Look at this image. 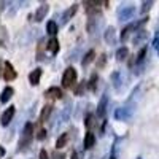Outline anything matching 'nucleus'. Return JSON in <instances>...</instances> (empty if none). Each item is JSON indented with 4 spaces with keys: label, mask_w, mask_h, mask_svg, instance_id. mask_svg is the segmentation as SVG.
Instances as JSON below:
<instances>
[{
    "label": "nucleus",
    "mask_w": 159,
    "mask_h": 159,
    "mask_svg": "<svg viewBox=\"0 0 159 159\" xmlns=\"http://www.w3.org/2000/svg\"><path fill=\"white\" fill-rule=\"evenodd\" d=\"M32 134H34V124L29 121L22 129V135H21V140L18 143V151H24L32 143Z\"/></svg>",
    "instance_id": "obj_1"
},
{
    "label": "nucleus",
    "mask_w": 159,
    "mask_h": 159,
    "mask_svg": "<svg viewBox=\"0 0 159 159\" xmlns=\"http://www.w3.org/2000/svg\"><path fill=\"white\" fill-rule=\"evenodd\" d=\"M132 100H134V99L130 97L124 107L118 108L115 111V118L118 119V121H129V118L132 116V113H134V107H135V105H132Z\"/></svg>",
    "instance_id": "obj_2"
},
{
    "label": "nucleus",
    "mask_w": 159,
    "mask_h": 159,
    "mask_svg": "<svg viewBox=\"0 0 159 159\" xmlns=\"http://www.w3.org/2000/svg\"><path fill=\"white\" fill-rule=\"evenodd\" d=\"M75 83H76V70L73 67H67L62 75V86L65 89H70L75 86Z\"/></svg>",
    "instance_id": "obj_3"
},
{
    "label": "nucleus",
    "mask_w": 159,
    "mask_h": 159,
    "mask_svg": "<svg viewBox=\"0 0 159 159\" xmlns=\"http://www.w3.org/2000/svg\"><path fill=\"white\" fill-rule=\"evenodd\" d=\"M135 15V7L134 5H119L118 8V21H130Z\"/></svg>",
    "instance_id": "obj_4"
},
{
    "label": "nucleus",
    "mask_w": 159,
    "mask_h": 159,
    "mask_svg": "<svg viewBox=\"0 0 159 159\" xmlns=\"http://www.w3.org/2000/svg\"><path fill=\"white\" fill-rule=\"evenodd\" d=\"M148 21V18H143L142 21H139V22H132V24H129L127 27H124L123 30H121V35H119V40H121V42H126L127 40V37H129V34L134 30V32H137L139 29H140V25L142 24H145Z\"/></svg>",
    "instance_id": "obj_5"
},
{
    "label": "nucleus",
    "mask_w": 159,
    "mask_h": 159,
    "mask_svg": "<svg viewBox=\"0 0 159 159\" xmlns=\"http://www.w3.org/2000/svg\"><path fill=\"white\" fill-rule=\"evenodd\" d=\"M100 25H102V16H92L88 19V24H86V30L89 35H94L100 30Z\"/></svg>",
    "instance_id": "obj_6"
},
{
    "label": "nucleus",
    "mask_w": 159,
    "mask_h": 159,
    "mask_svg": "<svg viewBox=\"0 0 159 159\" xmlns=\"http://www.w3.org/2000/svg\"><path fill=\"white\" fill-rule=\"evenodd\" d=\"M2 78L5 80L7 83H10V81H13V80H16L18 78V73H16V70H15V67L8 62V61H5L3 62V70H2Z\"/></svg>",
    "instance_id": "obj_7"
},
{
    "label": "nucleus",
    "mask_w": 159,
    "mask_h": 159,
    "mask_svg": "<svg viewBox=\"0 0 159 159\" xmlns=\"http://www.w3.org/2000/svg\"><path fill=\"white\" fill-rule=\"evenodd\" d=\"M48 13H49V5H48V3H42V5L37 8V11L34 13V16H32V15L29 16V19H34V21L40 22V21H43V19L46 18Z\"/></svg>",
    "instance_id": "obj_8"
},
{
    "label": "nucleus",
    "mask_w": 159,
    "mask_h": 159,
    "mask_svg": "<svg viewBox=\"0 0 159 159\" xmlns=\"http://www.w3.org/2000/svg\"><path fill=\"white\" fill-rule=\"evenodd\" d=\"M107 105H108V92H103L102 99L99 100L97 110H96V116L97 118H103L105 113H107Z\"/></svg>",
    "instance_id": "obj_9"
},
{
    "label": "nucleus",
    "mask_w": 159,
    "mask_h": 159,
    "mask_svg": "<svg viewBox=\"0 0 159 159\" xmlns=\"http://www.w3.org/2000/svg\"><path fill=\"white\" fill-rule=\"evenodd\" d=\"M15 113H16V107H15V105H10V107L2 113L0 123H2V126H3V127H7V126L11 123V119H13V116H15Z\"/></svg>",
    "instance_id": "obj_10"
},
{
    "label": "nucleus",
    "mask_w": 159,
    "mask_h": 159,
    "mask_svg": "<svg viewBox=\"0 0 159 159\" xmlns=\"http://www.w3.org/2000/svg\"><path fill=\"white\" fill-rule=\"evenodd\" d=\"M103 40H105V43L110 45V46L116 45V29L113 27V25H108V27L105 29V32H103Z\"/></svg>",
    "instance_id": "obj_11"
},
{
    "label": "nucleus",
    "mask_w": 159,
    "mask_h": 159,
    "mask_svg": "<svg viewBox=\"0 0 159 159\" xmlns=\"http://www.w3.org/2000/svg\"><path fill=\"white\" fill-rule=\"evenodd\" d=\"M70 113H72V105H67V107H65L61 113H59V123L54 126V129H59L62 124H65L69 121V118H70Z\"/></svg>",
    "instance_id": "obj_12"
},
{
    "label": "nucleus",
    "mask_w": 159,
    "mask_h": 159,
    "mask_svg": "<svg viewBox=\"0 0 159 159\" xmlns=\"http://www.w3.org/2000/svg\"><path fill=\"white\" fill-rule=\"evenodd\" d=\"M76 10H78V5H76V3H75V5H72L70 8L65 10V11L62 13V15H61V24H62V25H64V24H67V22L73 18V15L76 13Z\"/></svg>",
    "instance_id": "obj_13"
},
{
    "label": "nucleus",
    "mask_w": 159,
    "mask_h": 159,
    "mask_svg": "<svg viewBox=\"0 0 159 159\" xmlns=\"http://www.w3.org/2000/svg\"><path fill=\"white\" fill-rule=\"evenodd\" d=\"M45 97L46 99H51V100H56V99H61L62 97V91L57 88V86H51L45 91Z\"/></svg>",
    "instance_id": "obj_14"
},
{
    "label": "nucleus",
    "mask_w": 159,
    "mask_h": 159,
    "mask_svg": "<svg viewBox=\"0 0 159 159\" xmlns=\"http://www.w3.org/2000/svg\"><path fill=\"white\" fill-rule=\"evenodd\" d=\"M42 73H43V70L40 69V67L35 69V70H32L29 73V83H30V86H38L40 78H42Z\"/></svg>",
    "instance_id": "obj_15"
},
{
    "label": "nucleus",
    "mask_w": 159,
    "mask_h": 159,
    "mask_svg": "<svg viewBox=\"0 0 159 159\" xmlns=\"http://www.w3.org/2000/svg\"><path fill=\"white\" fill-rule=\"evenodd\" d=\"M111 84L116 91H121L123 89V76L121 72H113L111 73Z\"/></svg>",
    "instance_id": "obj_16"
},
{
    "label": "nucleus",
    "mask_w": 159,
    "mask_h": 159,
    "mask_svg": "<svg viewBox=\"0 0 159 159\" xmlns=\"http://www.w3.org/2000/svg\"><path fill=\"white\" fill-rule=\"evenodd\" d=\"M147 40H148V32L145 29H139L135 32V35H134V43L135 45H142V43L147 42Z\"/></svg>",
    "instance_id": "obj_17"
},
{
    "label": "nucleus",
    "mask_w": 159,
    "mask_h": 159,
    "mask_svg": "<svg viewBox=\"0 0 159 159\" xmlns=\"http://www.w3.org/2000/svg\"><path fill=\"white\" fill-rule=\"evenodd\" d=\"M94 143H96V134H94V132H91V130H88L86 135H84V140H83L84 148L86 150L92 148V147H94Z\"/></svg>",
    "instance_id": "obj_18"
},
{
    "label": "nucleus",
    "mask_w": 159,
    "mask_h": 159,
    "mask_svg": "<svg viewBox=\"0 0 159 159\" xmlns=\"http://www.w3.org/2000/svg\"><path fill=\"white\" fill-rule=\"evenodd\" d=\"M46 49L51 52V54H57V51H59V40H57L56 37H52L51 40H48Z\"/></svg>",
    "instance_id": "obj_19"
},
{
    "label": "nucleus",
    "mask_w": 159,
    "mask_h": 159,
    "mask_svg": "<svg viewBox=\"0 0 159 159\" xmlns=\"http://www.w3.org/2000/svg\"><path fill=\"white\" fill-rule=\"evenodd\" d=\"M52 108H54V107H52L51 103L45 105L43 110H42V113H40V121H42V123L49 121V116H51V113H52Z\"/></svg>",
    "instance_id": "obj_20"
},
{
    "label": "nucleus",
    "mask_w": 159,
    "mask_h": 159,
    "mask_svg": "<svg viewBox=\"0 0 159 159\" xmlns=\"http://www.w3.org/2000/svg\"><path fill=\"white\" fill-rule=\"evenodd\" d=\"M13 94H15V89H13L11 86H7L3 91H2V96H0V102H2L3 105L13 97Z\"/></svg>",
    "instance_id": "obj_21"
},
{
    "label": "nucleus",
    "mask_w": 159,
    "mask_h": 159,
    "mask_svg": "<svg viewBox=\"0 0 159 159\" xmlns=\"http://www.w3.org/2000/svg\"><path fill=\"white\" fill-rule=\"evenodd\" d=\"M94 59H96V51H94V49H89L86 54L83 56V59H81V65H83V67H88V65L94 61Z\"/></svg>",
    "instance_id": "obj_22"
},
{
    "label": "nucleus",
    "mask_w": 159,
    "mask_h": 159,
    "mask_svg": "<svg viewBox=\"0 0 159 159\" xmlns=\"http://www.w3.org/2000/svg\"><path fill=\"white\" fill-rule=\"evenodd\" d=\"M67 142H69V134L64 132V134H61L56 140V150H62L65 145H67Z\"/></svg>",
    "instance_id": "obj_23"
},
{
    "label": "nucleus",
    "mask_w": 159,
    "mask_h": 159,
    "mask_svg": "<svg viewBox=\"0 0 159 159\" xmlns=\"http://www.w3.org/2000/svg\"><path fill=\"white\" fill-rule=\"evenodd\" d=\"M129 57V49L126 48V46H121L118 51H116V59L121 62V61H126Z\"/></svg>",
    "instance_id": "obj_24"
},
{
    "label": "nucleus",
    "mask_w": 159,
    "mask_h": 159,
    "mask_svg": "<svg viewBox=\"0 0 159 159\" xmlns=\"http://www.w3.org/2000/svg\"><path fill=\"white\" fill-rule=\"evenodd\" d=\"M46 34L48 35H56L57 34V22L56 21H48L46 22Z\"/></svg>",
    "instance_id": "obj_25"
},
{
    "label": "nucleus",
    "mask_w": 159,
    "mask_h": 159,
    "mask_svg": "<svg viewBox=\"0 0 159 159\" xmlns=\"http://www.w3.org/2000/svg\"><path fill=\"white\" fill-rule=\"evenodd\" d=\"M97 81H99V76H97V73H92L91 80L88 81V88H89V91L96 92V89H97Z\"/></svg>",
    "instance_id": "obj_26"
},
{
    "label": "nucleus",
    "mask_w": 159,
    "mask_h": 159,
    "mask_svg": "<svg viewBox=\"0 0 159 159\" xmlns=\"http://www.w3.org/2000/svg\"><path fill=\"white\" fill-rule=\"evenodd\" d=\"M147 52H148V48L147 46H143L140 51H139V54L135 56V64H142L145 61V56H147Z\"/></svg>",
    "instance_id": "obj_27"
},
{
    "label": "nucleus",
    "mask_w": 159,
    "mask_h": 159,
    "mask_svg": "<svg viewBox=\"0 0 159 159\" xmlns=\"http://www.w3.org/2000/svg\"><path fill=\"white\" fill-rule=\"evenodd\" d=\"M84 89H86V83H84V81H83V83H80L78 86H75V89H73L75 96H81L83 92H84Z\"/></svg>",
    "instance_id": "obj_28"
},
{
    "label": "nucleus",
    "mask_w": 159,
    "mask_h": 159,
    "mask_svg": "<svg viewBox=\"0 0 159 159\" xmlns=\"http://www.w3.org/2000/svg\"><path fill=\"white\" fill-rule=\"evenodd\" d=\"M42 59H43V40H40L38 49H37V61H42Z\"/></svg>",
    "instance_id": "obj_29"
},
{
    "label": "nucleus",
    "mask_w": 159,
    "mask_h": 159,
    "mask_svg": "<svg viewBox=\"0 0 159 159\" xmlns=\"http://www.w3.org/2000/svg\"><path fill=\"white\" fill-rule=\"evenodd\" d=\"M7 27L2 25V46H7V42H8V34H7Z\"/></svg>",
    "instance_id": "obj_30"
},
{
    "label": "nucleus",
    "mask_w": 159,
    "mask_h": 159,
    "mask_svg": "<svg viewBox=\"0 0 159 159\" xmlns=\"http://www.w3.org/2000/svg\"><path fill=\"white\" fill-rule=\"evenodd\" d=\"M151 7H153L151 0H150V2H143V3H142V13H147L148 10H151Z\"/></svg>",
    "instance_id": "obj_31"
},
{
    "label": "nucleus",
    "mask_w": 159,
    "mask_h": 159,
    "mask_svg": "<svg viewBox=\"0 0 159 159\" xmlns=\"http://www.w3.org/2000/svg\"><path fill=\"white\" fill-rule=\"evenodd\" d=\"M153 48L156 49V52L159 54V32L156 34V37H154V40H153Z\"/></svg>",
    "instance_id": "obj_32"
},
{
    "label": "nucleus",
    "mask_w": 159,
    "mask_h": 159,
    "mask_svg": "<svg viewBox=\"0 0 159 159\" xmlns=\"http://www.w3.org/2000/svg\"><path fill=\"white\" fill-rule=\"evenodd\" d=\"M92 124H94V115H89V116L86 118V121H84V126H86V127H91Z\"/></svg>",
    "instance_id": "obj_33"
},
{
    "label": "nucleus",
    "mask_w": 159,
    "mask_h": 159,
    "mask_svg": "<svg viewBox=\"0 0 159 159\" xmlns=\"http://www.w3.org/2000/svg\"><path fill=\"white\" fill-rule=\"evenodd\" d=\"M105 59H107V56H105V54H100L99 56V61H97V67L99 69H102L103 65H105Z\"/></svg>",
    "instance_id": "obj_34"
},
{
    "label": "nucleus",
    "mask_w": 159,
    "mask_h": 159,
    "mask_svg": "<svg viewBox=\"0 0 159 159\" xmlns=\"http://www.w3.org/2000/svg\"><path fill=\"white\" fill-rule=\"evenodd\" d=\"M45 137H46V130H45V129H42V130L38 132V135H37V139H38V140H43Z\"/></svg>",
    "instance_id": "obj_35"
},
{
    "label": "nucleus",
    "mask_w": 159,
    "mask_h": 159,
    "mask_svg": "<svg viewBox=\"0 0 159 159\" xmlns=\"http://www.w3.org/2000/svg\"><path fill=\"white\" fill-rule=\"evenodd\" d=\"M38 159H48V153H46V150H40Z\"/></svg>",
    "instance_id": "obj_36"
},
{
    "label": "nucleus",
    "mask_w": 159,
    "mask_h": 159,
    "mask_svg": "<svg viewBox=\"0 0 159 159\" xmlns=\"http://www.w3.org/2000/svg\"><path fill=\"white\" fill-rule=\"evenodd\" d=\"M54 159H65V154H62V153H54Z\"/></svg>",
    "instance_id": "obj_37"
},
{
    "label": "nucleus",
    "mask_w": 159,
    "mask_h": 159,
    "mask_svg": "<svg viewBox=\"0 0 159 159\" xmlns=\"http://www.w3.org/2000/svg\"><path fill=\"white\" fill-rule=\"evenodd\" d=\"M115 147H116V143L113 145V148H111V154H110V159H116V154H115Z\"/></svg>",
    "instance_id": "obj_38"
},
{
    "label": "nucleus",
    "mask_w": 159,
    "mask_h": 159,
    "mask_svg": "<svg viewBox=\"0 0 159 159\" xmlns=\"http://www.w3.org/2000/svg\"><path fill=\"white\" fill-rule=\"evenodd\" d=\"M70 159H80V157H78V153H76V151H73V153H72V156H70Z\"/></svg>",
    "instance_id": "obj_39"
}]
</instances>
